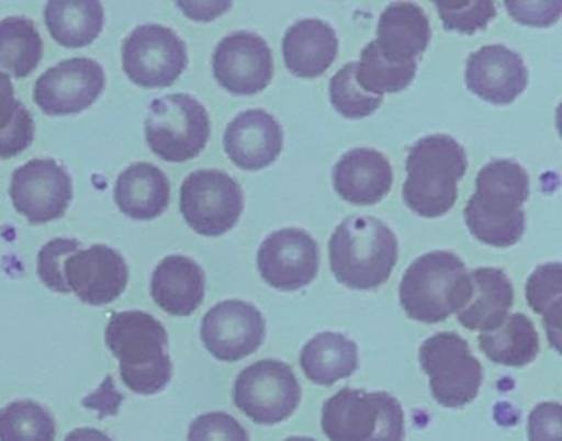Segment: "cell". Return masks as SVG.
I'll return each mask as SVG.
<instances>
[{"label":"cell","instance_id":"14","mask_svg":"<svg viewBox=\"0 0 562 441\" xmlns=\"http://www.w3.org/2000/svg\"><path fill=\"white\" fill-rule=\"evenodd\" d=\"M12 203L31 223H50L64 216L74 196L70 174L57 161L31 160L14 171Z\"/></svg>","mask_w":562,"mask_h":441},{"label":"cell","instance_id":"9","mask_svg":"<svg viewBox=\"0 0 562 441\" xmlns=\"http://www.w3.org/2000/svg\"><path fill=\"white\" fill-rule=\"evenodd\" d=\"M245 210L241 184L222 170H196L180 188V211L187 224L202 236L228 233Z\"/></svg>","mask_w":562,"mask_h":441},{"label":"cell","instance_id":"16","mask_svg":"<svg viewBox=\"0 0 562 441\" xmlns=\"http://www.w3.org/2000/svg\"><path fill=\"white\" fill-rule=\"evenodd\" d=\"M213 75L232 94H258L268 88L274 75L271 48L256 33H232L216 45Z\"/></svg>","mask_w":562,"mask_h":441},{"label":"cell","instance_id":"29","mask_svg":"<svg viewBox=\"0 0 562 441\" xmlns=\"http://www.w3.org/2000/svg\"><path fill=\"white\" fill-rule=\"evenodd\" d=\"M44 42L32 20L8 16L0 20V72L25 78L37 69Z\"/></svg>","mask_w":562,"mask_h":441},{"label":"cell","instance_id":"11","mask_svg":"<svg viewBox=\"0 0 562 441\" xmlns=\"http://www.w3.org/2000/svg\"><path fill=\"white\" fill-rule=\"evenodd\" d=\"M189 65L187 45L172 29L139 25L123 43V68L140 88H167Z\"/></svg>","mask_w":562,"mask_h":441},{"label":"cell","instance_id":"31","mask_svg":"<svg viewBox=\"0 0 562 441\" xmlns=\"http://www.w3.org/2000/svg\"><path fill=\"white\" fill-rule=\"evenodd\" d=\"M34 137L31 111L15 98L11 78L0 72V158L8 160L27 150Z\"/></svg>","mask_w":562,"mask_h":441},{"label":"cell","instance_id":"33","mask_svg":"<svg viewBox=\"0 0 562 441\" xmlns=\"http://www.w3.org/2000/svg\"><path fill=\"white\" fill-rule=\"evenodd\" d=\"M57 427L37 402L18 400L0 410V441H55Z\"/></svg>","mask_w":562,"mask_h":441},{"label":"cell","instance_id":"1","mask_svg":"<svg viewBox=\"0 0 562 441\" xmlns=\"http://www.w3.org/2000/svg\"><path fill=\"white\" fill-rule=\"evenodd\" d=\"M529 196V174L513 160H493L476 174V191L463 216L470 233L493 247L515 246L526 229L522 204Z\"/></svg>","mask_w":562,"mask_h":441},{"label":"cell","instance_id":"27","mask_svg":"<svg viewBox=\"0 0 562 441\" xmlns=\"http://www.w3.org/2000/svg\"><path fill=\"white\" fill-rule=\"evenodd\" d=\"M45 23L55 42L67 48L91 45L104 26V9L93 0H52Z\"/></svg>","mask_w":562,"mask_h":441},{"label":"cell","instance_id":"3","mask_svg":"<svg viewBox=\"0 0 562 441\" xmlns=\"http://www.w3.org/2000/svg\"><path fill=\"white\" fill-rule=\"evenodd\" d=\"M467 165L465 148L450 135L419 138L407 154L404 203L423 217L449 213L459 196L457 184L465 174Z\"/></svg>","mask_w":562,"mask_h":441},{"label":"cell","instance_id":"39","mask_svg":"<svg viewBox=\"0 0 562 441\" xmlns=\"http://www.w3.org/2000/svg\"><path fill=\"white\" fill-rule=\"evenodd\" d=\"M516 22L532 26H551L561 16V2H505Z\"/></svg>","mask_w":562,"mask_h":441},{"label":"cell","instance_id":"10","mask_svg":"<svg viewBox=\"0 0 562 441\" xmlns=\"http://www.w3.org/2000/svg\"><path fill=\"white\" fill-rule=\"evenodd\" d=\"M233 397L236 407L255 423L274 425L297 410L302 388L291 365L265 359L239 372Z\"/></svg>","mask_w":562,"mask_h":441},{"label":"cell","instance_id":"19","mask_svg":"<svg viewBox=\"0 0 562 441\" xmlns=\"http://www.w3.org/2000/svg\"><path fill=\"white\" fill-rule=\"evenodd\" d=\"M226 155L243 170H262L278 160L284 145L281 124L262 109L236 115L223 138Z\"/></svg>","mask_w":562,"mask_h":441},{"label":"cell","instance_id":"32","mask_svg":"<svg viewBox=\"0 0 562 441\" xmlns=\"http://www.w3.org/2000/svg\"><path fill=\"white\" fill-rule=\"evenodd\" d=\"M526 299L532 312L544 318L552 346L559 349L562 308V265L559 262L539 265L526 283Z\"/></svg>","mask_w":562,"mask_h":441},{"label":"cell","instance_id":"20","mask_svg":"<svg viewBox=\"0 0 562 441\" xmlns=\"http://www.w3.org/2000/svg\"><path fill=\"white\" fill-rule=\"evenodd\" d=\"M390 160L374 148H353L334 167V188L341 200L370 206L386 197L393 186Z\"/></svg>","mask_w":562,"mask_h":441},{"label":"cell","instance_id":"5","mask_svg":"<svg viewBox=\"0 0 562 441\" xmlns=\"http://www.w3.org/2000/svg\"><path fill=\"white\" fill-rule=\"evenodd\" d=\"M470 286V272L457 253L432 250L407 267L401 280L400 303L411 319L436 325L462 309Z\"/></svg>","mask_w":562,"mask_h":441},{"label":"cell","instance_id":"36","mask_svg":"<svg viewBox=\"0 0 562 441\" xmlns=\"http://www.w3.org/2000/svg\"><path fill=\"white\" fill-rule=\"evenodd\" d=\"M78 249H80V240L65 239V237H58L42 247L38 252L37 270L38 276L48 289L58 293H70V289L65 282L64 262L70 253L77 252Z\"/></svg>","mask_w":562,"mask_h":441},{"label":"cell","instance_id":"12","mask_svg":"<svg viewBox=\"0 0 562 441\" xmlns=\"http://www.w3.org/2000/svg\"><path fill=\"white\" fill-rule=\"evenodd\" d=\"M262 280L281 292H295L314 282L321 265L318 244L297 227L274 230L258 250Z\"/></svg>","mask_w":562,"mask_h":441},{"label":"cell","instance_id":"30","mask_svg":"<svg viewBox=\"0 0 562 441\" xmlns=\"http://www.w3.org/2000/svg\"><path fill=\"white\" fill-rule=\"evenodd\" d=\"M417 63H393L381 55L376 39L361 49L357 63V82L364 92L381 95L384 92H400L406 89L416 76Z\"/></svg>","mask_w":562,"mask_h":441},{"label":"cell","instance_id":"28","mask_svg":"<svg viewBox=\"0 0 562 441\" xmlns=\"http://www.w3.org/2000/svg\"><path fill=\"white\" fill-rule=\"evenodd\" d=\"M479 346L490 361L509 368H525L539 354L538 332L522 313H513L498 328L482 332Z\"/></svg>","mask_w":562,"mask_h":441},{"label":"cell","instance_id":"38","mask_svg":"<svg viewBox=\"0 0 562 441\" xmlns=\"http://www.w3.org/2000/svg\"><path fill=\"white\" fill-rule=\"evenodd\" d=\"M561 415L558 402H544L532 408L528 420L529 441H562Z\"/></svg>","mask_w":562,"mask_h":441},{"label":"cell","instance_id":"23","mask_svg":"<svg viewBox=\"0 0 562 441\" xmlns=\"http://www.w3.org/2000/svg\"><path fill=\"white\" fill-rule=\"evenodd\" d=\"M150 293L169 315L190 316L205 298V273L190 257H166L154 270Z\"/></svg>","mask_w":562,"mask_h":441},{"label":"cell","instance_id":"8","mask_svg":"<svg viewBox=\"0 0 562 441\" xmlns=\"http://www.w3.org/2000/svg\"><path fill=\"white\" fill-rule=\"evenodd\" d=\"M419 362L429 377L432 397L442 407L460 408L475 400L483 368L462 336L452 331L430 336L420 344Z\"/></svg>","mask_w":562,"mask_h":441},{"label":"cell","instance_id":"2","mask_svg":"<svg viewBox=\"0 0 562 441\" xmlns=\"http://www.w3.org/2000/svg\"><path fill=\"white\" fill-rule=\"evenodd\" d=\"M106 344L120 361L121 378L140 395L164 391L172 378L169 335L149 313H116L106 328Z\"/></svg>","mask_w":562,"mask_h":441},{"label":"cell","instance_id":"26","mask_svg":"<svg viewBox=\"0 0 562 441\" xmlns=\"http://www.w3.org/2000/svg\"><path fill=\"white\" fill-rule=\"evenodd\" d=\"M301 368L317 385L337 384L358 369V346L341 332H318L302 348Z\"/></svg>","mask_w":562,"mask_h":441},{"label":"cell","instance_id":"41","mask_svg":"<svg viewBox=\"0 0 562 441\" xmlns=\"http://www.w3.org/2000/svg\"><path fill=\"white\" fill-rule=\"evenodd\" d=\"M285 441H315V440H312V438H307V437H291V438H288V440Z\"/></svg>","mask_w":562,"mask_h":441},{"label":"cell","instance_id":"37","mask_svg":"<svg viewBox=\"0 0 562 441\" xmlns=\"http://www.w3.org/2000/svg\"><path fill=\"white\" fill-rule=\"evenodd\" d=\"M187 441H249V434L232 415L212 411L192 421Z\"/></svg>","mask_w":562,"mask_h":441},{"label":"cell","instance_id":"13","mask_svg":"<svg viewBox=\"0 0 562 441\" xmlns=\"http://www.w3.org/2000/svg\"><path fill=\"white\" fill-rule=\"evenodd\" d=\"M106 84L103 66L90 58H71L52 66L35 82V104L48 115L80 114L91 108Z\"/></svg>","mask_w":562,"mask_h":441},{"label":"cell","instance_id":"40","mask_svg":"<svg viewBox=\"0 0 562 441\" xmlns=\"http://www.w3.org/2000/svg\"><path fill=\"white\" fill-rule=\"evenodd\" d=\"M65 441H113L103 431L97 430V428H77L71 431Z\"/></svg>","mask_w":562,"mask_h":441},{"label":"cell","instance_id":"34","mask_svg":"<svg viewBox=\"0 0 562 441\" xmlns=\"http://www.w3.org/2000/svg\"><path fill=\"white\" fill-rule=\"evenodd\" d=\"M330 101L335 111L347 118H363L381 104V95L364 92L357 82V63H347L330 81Z\"/></svg>","mask_w":562,"mask_h":441},{"label":"cell","instance_id":"6","mask_svg":"<svg viewBox=\"0 0 562 441\" xmlns=\"http://www.w3.org/2000/svg\"><path fill=\"white\" fill-rule=\"evenodd\" d=\"M322 430L330 441H404V411L387 392L341 388L322 407Z\"/></svg>","mask_w":562,"mask_h":441},{"label":"cell","instance_id":"21","mask_svg":"<svg viewBox=\"0 0 562 441\" xmlns=\"http://www.w3.org/2000/svg\"><path fill=\"white\" fill-rule=\"evenodd\" d=\"M470 283L469 298L457 312V318L470 331H493L505 321L515 303L512 280L502 269L480 267L470 273Z\"/></svg>","mask_w":562,"mask_h":441},{"label":"cell","instance_id":"22","mask_svg":"<svg viewBox=\"0 0 562 441\" xmlns=\"http://www.w3.org/2000/svg\"><path fill=\"white\" fill-rule=\"evenodd\" d=\"M338 55L335 30L324 20H299L289 26L282 38V56L292 75L318 78L324 75Z\"/></svg>","mask_w":562,"mask_h":441},{"label":"cell","instance_id":"18","mask_svg":"<svg viewBox=\"0 0 562 441\" xmlns=\"http://www.w3.org/2000/svg\"><path fill=\"white\" fill-rule=\"evenodd\" d=\"M528 78L521 56L503 45L482 46L467 58V88L492 104H512L525 92Z\"/></svg>","mask_w":562,"mask_h":441},{"label":"cell","instance_id":"35","mask_svg":"<svg viewBox=\"0 0 562 441\" xmlns=\"http://www.w3.org/2000/svg\"><path fill=\"white\" fill-rule=\"evenodd\" d=\"M436 7L443 29L465 33V35H473L479 30L486 29V25L496 16L495 3L490 0H476V2L439 0Z\"/></svg>","mask_w":562,"mask_h":441},{"label":"cell","instance_id":"24","mask_svg":"<svg viewBox=\"0 0 562 441\" xmlns=\"http://www.w3.org/2000/svg\"><path fill=\"white\" fill-rule=\"evenodd\" d=\"M430 42V25L423 7L413 2L390 3L378 22V48L393 63L416 61Z\"/></svg>","mask_w":562,"mask_h":441},{"label":"cell","instance_id":"17","mask_svg":"<svg viewBox=\"0 0 562 441\" xmlns=\"http://www.w3.org/2000/svg\"><path fill=\"white\" fill-rule=\"evenodd\" d=\"M64 276L70 292L77 293L81 302L103 306L123 295L130 269L117 250L97 244L70 253L64 262Z\"/></svg>","mask_w":562,"mask_h":441},{"label":"cell","instance_id":"25","mask_svg":"<svg viewBox=\"0 0 562 441\" xmlns=\"http://www.w3.org/2000/svg\"><path fill=\"white\" fill-rule=\"evenodd\" d=\"M114 200L126 216L137 220L154 219L170 203L167 174L153 163H134L117 178Z\"/></svg>","mask_w":562,"mask_h":441},{"label":"cell","instance_id":"15","mask_svg":"<svg viewBox=\"0 0 562 441\" xmlns=\"http://www.w3.org/2000/svg\"><path fill=\"white\" fill-rule=\"evenodd\" d=\"M200 335L213 358L236 362L258 351L266 338V319L252 303L226 299L203 316Z\"/></svg>","mask_w":562,"mask_h":441},{"label":"cell","instance_id":"7","mask_svg":"<svg viewBox=\"0 0 562 441\" xmlns=\"http://www.w3.org/2000/svg\"><path fill=\"white\" fill-rule=\"evenodd\" d=\"M212 124L205 105L193 95L177 92L150 104L146 138L150 150L166 161H189L209 144Z\"/></svg>","mask_w":562,"mask_h":441},{"label":"cell","instance_id":"4","mask_svg":"<svg viewBox=\"0 0 562 441\" xmlns=\"http://www.w3.org/2000/svg\"><path fill=\"white\" fill-rule=\"evenodd\" d=\"M397 250L396 234L373 216L347 217L328 242L335 279L355 290L383 285L396 267Z\"/></svg>","mask_w":562,"mask_h":441}]
</instances>
